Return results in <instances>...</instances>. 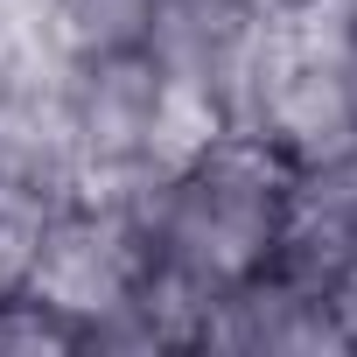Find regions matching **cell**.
Listing matches in <instances>:
<instances>
[{"mask_svg":"<svg viewBox=\"0 0 357 357\" xmlns=\"http://www.w3.org/2000/svg\"><path fill=\"white\" fill-rule=\"evenodd\" d=\"M197 350H238V357H350V336L336 322V301L280 266L238 280L211 301Z\"/></svg>","mask_w":357,"mask_h":357,"instance_id":"5","label":"cell"},{"mask_svg":"<svg viewBox=\"0 0 357 357\" xmlns=\"http://www.w3.org/2000/svg\"><path fill=\"white\" fill-rule=\"evenodd\" d=\"M0 350H84V329L36 294H0Z\"/></svg>","mask_w":357,"mask_h":357,"instance_id":"9","label":"cell"},{"mask_svg":"<svg viewBox=\"0 0 357 357\" xmlns=\"http://www.w3.org/2000/svg\"><path fill=\"white\" fill-rule=\"evenodd\" d=\"M252 8H280V0H252Z\"/></svg>","mask_w":357,"mask_h":357,"instance_id":"11","label":"cell"},{"mask_svg":"<svg viewBox=\"0 0 357 357\" xmlns=\"http://www.w3.org/2000/svg\"><path fill=\"white\" fill-rule=\"evenodd\" d=\"M259 43H266V8H252V0H154L140 50L168 91L245 126Z\"/></svg>","mask_w":357,"mask_h":357,"instance_id":"4","label":"cell"},{"mask_svg":"<svg viewBox=\"0 0 357 357\" xmlns=\"http://www.w3.org/2000/svg\"><path fill=\"white\" fill-rule=\"evenodd\" d=\"M287 190L294 168L245 126L218 133L204 154L168 168L147 197V280H140V322L154 329V350H197V329L218 294L266 273L287 231Z\"/></svg>","mask_w":357,"mask_h":357,"instance_id":"1","label":"cell"},{"mask_svg":"<svg viewBox=\"0 0 357 357\" xmlns=\"http://www.w3.org/2000/svg\"><path fill=\"white\" fill-rule=\"evenodd\" d=\"M343 98H350V119H357V22H350V43H343Z\"/></svg>","mask_w":357,"mask_h":357,"instance_id":"10","label":"cell"},{"mask_svg":"<svg viewBox=\"0 0 357 357\" xmlns=\"http://www.w3.org/2000/svg\"><path fill=\"white\" fill-rule=\"evenodd\" d=\"M161 183V175H154ZM154 183L140 190H112V197H70L43 238V259L29 273L22 294L50 301L56 315H70L84 329V350L98 343V329L112 315H126L140 301V280H147V197Z\"/></svg>","mask_w":357,"mask_h":357,"instance_id":"2","label":"cell"},{"mask_svg":"<svg viewBox=\"0 0 357 357\" xmlns=\"http://www.w3.org/2000/svg\"><path fill=\"white\" fill-rule=\"evenodd\" d=\"M0 175L77 197L84 154H77V126H70V98H63L56 63H22L0 77Z\"/></svg>","mask_w":357,"mask_h":357,"instance_id":"6","label":"cell"},{"mask_svg":"<svg viewBox=\"0 0 357 357\" xmlns=\"http://www.w3.org/2000/svg\"><path fill=\"white\" fill-rule=\"evenodd\" d=\"M63 98H70V126H77V154H84V183L91 190H133L161 168V105L168 84L147 63V50H119V56H91L63 70Z\"/></svg>","mask_w":357,"mask_h":357,"instance_id":"3","label":"cell"},{"mask_svg":"<svg viewBox=\"0 0 357 357\" xmlns=\"http://www.w3.org/2000/svg\"><path fill=\"white\" fill-rule=\"evenodd\" d=\"M63 204L70 197L36 190V183H22V175H0V294L29 287V273L43 259V238H50V225H56Z\"/></svg>","mask_w":357,"mask_h":357,"instance_id":"8","label":"cell"},{"mask_svg":"<svg viewBox=\"0 0 357 357\" xmlns=\"http://www.w3.org/2000/svg\"><path fill=\"white\" fill-rule=\"evenodd\" d=\"M147 15H154V0H43L36 43H43V56L56 70H70V63H91V56L140 50Z\"/></svg>","mask_w":357,"mask_h":357,"instance_id":"7","label":"cell"}]
</instances>
